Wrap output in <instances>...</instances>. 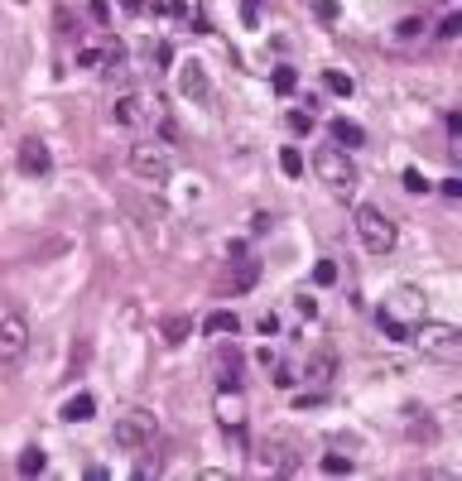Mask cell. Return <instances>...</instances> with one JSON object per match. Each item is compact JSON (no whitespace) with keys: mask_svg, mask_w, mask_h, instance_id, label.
<instances>
[{"mask_svg":"<svg viewBox=\"0 0 462 481\" xmlns=\"http://www.w3.org/2000/svg\"><path fill=\"white\" fill-rule=\"evenodd\" d=\"M130 174L145 179V183H169L174 179V154L164 145H154V140H140V145H130Z\"/></svg>","mask_w":462,"mask_h":481,"instance_id":"cell-5","label":"cell"},{"mask_svg":"<svg viewBox=\"0 0 462 481\" xmlns=\"http://www.w3.org/2000/svg\"><path fill=\"white\" fill-rule=\"evenodd\" d=\"M217 409H222V424H231V428H241V424H246V404H241V385H222V394H217Z\"/></svg>","mask_w":462,"mask_h":481,"instance_id":"cell-11","label":"cell"},{"mask_svg":"<svg viewBox=\"0 0 462 481\" xmlns=\"http://www.w3.org/2000/svg\"><path fill=\"white\" fill-rule=\"evenodd\" d=\"M380 327H385V337H390V342H409V327H405V323H395V318H385V313H380Z\"/></svg>","mask_w":462,"mask_h":481,"instance_id":"cell-23","label":"cell"},{"mask_svg":"<svg viewBox=\"0 0 462 481\" xmlns=\"http://www.w3.org/2000/svg\"><path fill=\"white\" fill-rule=\"evenodd\" d=\"M299 313H303V318H318V298L303 293V298H299Z\"/></svg>","mask_w":462,"mask_h":481,"instance_id":"cell-32","label":"cell"},{"mask_svg":"<svg viewBox=\"0 0 462 481\" xmlns=\"http://www.w3.org/2000/svg\"><path fill=\"white\" fill-rule=\"evenodd\" d=\"M111 116H116V125H159V130L169 135V120H164V106H159V96L125 92L116 106H111Z\"/></svg>","mask_w":462,"mask_h":481,"instance_id":"cell-6","label":"cell"},{"mask_svg":"<svg viewBox=\"0 0 462 481\" xmlns=\"http://www.w3.org/2000/svg\"><path fill=\"white\" fill-rule=\"evenodd\" d=\"M438 34H443V39H458V34H462V15H448V19H443V29H438Z\"/></svg>","mask_w":462,"mask_h":481,"instance_id":"cell-29","label":"cell"},{"mask_svg":"<svg viewBox=\"0 0 462 481\" xmlns=\"http://www.w3.org/2000/svg\"><path fill=\"white\" fill-rule=\"evenodd\" d=\"M405 188L409 192H429V179H424L419 169H405Z\"/></svg>","mask_w":462,"mask_h":481,"instance_id":"cell-27","label":"cell"},{"mask_svg":"<svg viewBox=\"0 0 462 481\" xmlns=\"http://www.w3.org/2000/svg\"><path fill=\"white\" fill-rule=\"evenodd\" d=\"M121 10H130V15H140V10H145V0H121Z\"/></svg>","mask_w":462,"mask_h":481,"instance_id":"cell-36","label":"cell"},{"mask_svg":"<svg viewBox=\"0 0 462 481\" xmlns=\"http://www.w3.org/2000/svg\"><path fill=\"white\" fill-rule=\"evenodd\" d=\"M92 19H96V24H106V19H111V5H106V0H92Z\"/></svg>","mask_w":462,"mask_h":481,"instance_id":"cell-31","label":"cell"},{"mask_svg":"<svg viewBox=\"0 0 462 481\" xmlns=\"http://www.w3.org/2000/svg\"><path fill=\"white\" fill-rule=\"evenodd\" d=\"M332 140L347 145V149H357V145H366V130H362L357 120H347V116H337V120H332Z\"/></svg>","mask_w":462,"mask_h":481,"instance_id":"cell-15","label":"cell"},{"mask_svg":"<svg viewBox=\"0 0 462 481\" xmlns=\"http://www.w3.org/2000/svg\"><path fill=\"white\" fill-rule=\"evenodd\" d=\"M380 313H385V318H395V323H405V327H414V323L424 318V293H419V289H409V284L395 289V293H390V303H385Z\"/></svg>","mask_w":462,"mask_h":481,"instance_id":"cell-8","label":"cell"},{"mask_svg":"<svg viewBox=\"0 0 462 481\" xmlns=\"http://www.w3.org/2000/svg\"><path fill=\"white\" fill-rule=\"evenodd\" d=\"M78 63H82V68H96V63H101V53H96V48H82V53H78Z\"/></svg>","mask_w":462,"mask_h":481,"instance_id":"cell-33","label":"cell"},{"mask_svg":"<svg viewBox=\"0 0 462 481\" xmlns=\"http://www.w3.org/2000/svg\"><path fill=\"white\" fill-rule=\"evenodd\" d=\"M332 371H337V356H332V352H318V356H308L303 381H308V385H328V381H332Z\"/></svg>","mask_w":462,"mask_h":481,"instance_id":"cell-13","label":"cell"},{"mask_svg":"<svg viewBox=\"0 0 462 481\" xmlns=\"http://www.w3.org/2000/svg\"><path fill=\"white\" fill-rule=\"evenodd\" d=\"M323 87H328L332 96H352V92H357V82H352L347 73H337V68H328V73H323Z\"/></svg>","mask_w":462,"mask_h":481,"instance_id":"cell-18","label":"cell"},{"mask_svg":"<svg viewBox=\"0 0 462 481\" xmlns=\"http://www.w3.org/2000/svg\"><path fill=\"white\" fill-rule=\"evenodd\" d=\"M256 280H260V260H241V270H236V293H246V289L256 284Z\"/></svg>","mask_w":462,"mask_h":481,"instance_id":"cell-19","label":"cell"},{"mask_svg":"<svg viewBox=\"0 0 462 481\" xmlns=\"http://www.w3.org/2000/svg\"><path fill=\"white\" fill-rule=\"evenodd\" d=\"M15 467H19V477H39V472L48 467V457H44V448H39V443H29V448L19 453V462H15Z\"/></svg>","mask_w":462,"mask_h":481,"instance_id":"cell-17","label":"cell"},{"mask_svg":"<svg viewBox=\"0 0 462 481\" xmlns=\"http://www.w3.org/2000/svg\"><path fill=\"white\" fill-rule=\"evenodd\" d=\"M352 221H357V236H362V246H366L371 255H390V251H395L400 231H395V221H390L375 202H362Z\"/></svg>","mask_w":462,"mask_h":481,"instance_id":"cell-4","label":"cell"},{"mask_svg":"<svg viewBox=\"0 0 462 481\" xmlns=\"http://www.w3.org/2000/svg\"><path fill=\"white\" fill-rule=\"evenodd\" d=\"M279 169H284L289 179H299V174H303V154H299L294 145H284V149H279Z\"/></svg>","mask_w":462,"mask_h":481,"instance_id":"cell-20","label":"cell"},{"mask_svg":"<svg viewBox=\"0 0 462 481\" xmlns=\"http://www.w3.org/2000/svg\"><path fill=\"white\" fill-rule=\"evenodd\" d=\"M15 159H19V174H24V179H44V174L53 169V154H48V145H44L39 135H24Z\"/></svg>","mask_w":462,"mask_h":481,"instance_id":"cell-7","label":"cell"},{"mask_svg":"<svg viewBox=\"0 0 462 481\" xmlns=\"http://www.w3.org/2000/svg\"><path fill=\"white\" fill-rule=\"evenodd\" d=\"M260 332H265V337H270V332H279V318H275V313H265V318H260Z\"/></svg>","mask_w":462,"mask_h":481,"instance_id":"cell-34","label":"cell"},{"mask_svg":"<svg viewBox=\"0 0 462 481\" xmlns=\"http://www.w3.org/2000/svg\"><path fill=\"white\" fill-rule=\"evenodd\" d=\"M179 92H184L188 101H207V96H212V82H207L202 63H179Z\"/></svg>","mask_w":462,"mask_h":481,"instance_id":"cell-10","label":"cell"},{"mask_svg":"<svg viewBox=\"0 0 462 481\" xmlns=\"http://www.w3.org/2000/svg\"><path fill=\"white\" fill-rule=\"evenodd\" d=\"M443 192H448V197H462V179H443Z\"/></svg>","mask_w":462,"mask_h":481,"instance_id":"cell-35","label":"cell"},{"mask_svg":"<svg viewBox=\"0 0 462 481\" xmlns=\"http://www.w3.org/2000/svg\"><path fill=\"white\" fill-rule=\"evenodd\" d=\"M159 337H164L169 347H184L188 337H193V318H188V313H169L164 327H159Z\"/></svg>","mask_w":462,"mask_h":481,"instance_id":"cell-14","label":"cell"},{"mask_svg":"<svg viewBox=\"0 0 462 481\" xmlns=\"http://www.w3.org/2000/svg\"><path fill=\"white\" fill-rule=\"evenodd\" d=\"M202 332H207V337H226V332H231V337H236V332H241V318H236L231 308H217V313L202 318Z\"/></svg>","mask_w":462,"mask_h":481,"instance_id":"cell-12","label":"cell"},{"mask_svg":"<svg viewBox=\"0 0 462 481\" xmlns=\"http://www.w3.org/2000/svg\"><path fill=\"white\" fill-rule=\"evenodd\" d=\"M313 15H318L323 24H337V15H342V10H337L332 0H313Z\"/></svg>","mask_w":462,"mask_h":481,"instance_id":"cell-24","label":"cell"},{"mask_svg":"<svg viewBox=\"0 0 462 481\" xmlns=\"http://www.w3.org/2000/svg\"><path fill=\"white\" fill-rule=\"evenodd\" d=\"M241 19L256 29V24H260V5H256V0H241Z\"/></svg>","mask_w":462,"mask_h":481,"instance_id":"cell-28","label":"cell"},{"mask_svg":"<svg viewBox=\"0 0 462 481\" xmlns=\"http://www.w3.org/2000/svg\"><path fill=\"white\" fill-rule=\"evenodd\" d=\"M313 280H318V284H337V265H332V260H318V265H313Z\"/></svg>","mask_w":462,"mask_h":481,"instance_id":"cell-26","label":"cell"},{"mask_svg":"<svg viewBox=\"0 0 462 481\" xmlns=\"http://www.w3.org/2000/svg\"><path fill=\"white\" fill-rule=\"evenodd\" d=\"M154 433H159V419H154L150 409H125V414H116V424H111V443L125 448V453H145V448L154 443Z\"/></svg>","mask_w":462,"mask_h":481,"instance_id":"cell-3","label":"cell"},{"mask_svg":"<svg viewBox=\"0 0 462 481\" xmlns=\"http://www.w3.org/2000/svg\"><path fill=\"white\" fill-rule=\"evenodd\" d=\"M313 174H318L328 188L337 192V197H352V192H357V183H362L357 164H352V159H347V149H337V145L313 149Z\"/></svg>","mask_w":462,"mask_h":481,"instance_id":"cell-2","label":"cell"},{"mask_svg":"<svg viewBox=\"0 0 462 481\" xmlns=\"http://www.w3.org/2000/svg\"><path fill=\"white\" fill-rule=\"evenodd\" d=\"M323 472H328V477H347V472H352V457H342V453H328V457H323Z\"/></svg>","mask_w":462,"mask_h":481,"instance_id":"cell-21","label":"cell"},{"mask_svg":"<svg viewBox=\"0 0 462 481\" xmlns=\"http://www.w3.org/2000/svg\"><path fill=\"white\" fill-rule=\"evenodd\" d=\"M419 29H424V24H419V19H400V29H395V34H400V39H414V34H419Z\"/></svg>","mask_w":462,"mask_h":481,"instance_id":"cell-30","label":"cell"},{"mask_svg":"<svg viewBox=\"0 0 462 481\" xmlns=\"http://www.w3.org/2000/svg\"><path fill=\"white\" fill-rule=\"evenodd\" d=\"M294 87H299V73H294V68H275V92L289 96Z\"/></svg>","mask_w":462,"mask_h":481,"instance_id":"cell-22","label":"cell"},{"mask_svg":"<svg viewBox=\"0 0 462 481\" xmlns=\"http://www.w3.org/2000/svg\"><path fill=\"white\" fill-rule=\"evenodd\" d=\"M24 347H29V323L19 313H5L0 318V361H15Z\"/></svg>","mask_w":462,"mask_h":481,"instance_id":"cell-9","label":"cell"},{"mask_svg":"<svg viewBox=\"0 0 462 481\" xmlns=\"http://www.w3.org/2000/svg\"><path fill=\"white\" fill-rule=\"evenodd\" d=\"M409 342H414L424 356H434V361H462V327H453V323L419 318V323L409 327Z\"/></svg>","mask_w":462,"mask_h":481,"instance_id":"cell-1","label":"cell"},{"mask_svg":"<svg viewBox=\"0 0 462 481\" xmlns=\"http://www.w3.org/2000/svg\"><path fill=\"white\" fill-rule=\"evenodd\" d=\"M289 130H294V135H308V130H313V116H308V111H289Z\"/></svg>","mask_w":462,"mask_h":481,"instance_id":"cell-25","label":"cell"},{"mask_svg":"<svg viewBox=\"0 0 462 481\" xmlns=\"http://www.w3.org/2000/svg\"><path fill=\"white\" fill-rule=\"evenodd\" d=\"M15 5H24V0H15Z\"/></svg>","mask_w":462,"mask_h":481,"instance_id":"cell-37","label":"cell"},{"mask_svg":"<svg viewBox=\"0 0 462 481\" xmlns=\"http://www.w3.org/2000/svg\"><path fill=\"white\" fill-rule=\"evenodd\" d=\"M92 414H96V399L87 394V390H82V394H73V399L63 404V419H68V424H87Z\"/></svg>","mask_w":462,"mask_h":481,"instance_id":"cell-16","label":"cell"}]
</instances>
